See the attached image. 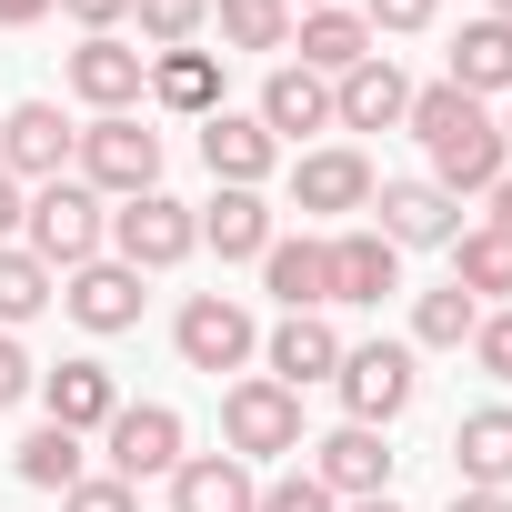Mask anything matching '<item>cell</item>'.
Returning a JSON list of instances; mask_svg holds the SVG:
<instances>
[{
    "label": "cell",
    "instance_id": "6da1fadb",
    "mask_svg": "<svg viewBox=\"0 0 512 512\" xmlns=\"http://www.w3.org/2000/svg\"><path fill=\"white\" fill-rule=\"evenodd\" d=\"M412 131H422V151H432V191H492L502 171H512V151H502V121L472 101V91H452V81H432V91H412V111H402Z\"/></svg>",
    "mask_w": 512,
    "mask_h": 512
},
{
    "label": "cell",
    "instance_id": "7a4b0ae2",
    "mask_svg": "<svg viewBox=\"0 0 512 512\" xmlns=\"http://www.w3.org/2000/svg\"><path fill=\"white\" fill-rule=\"evenodd\" d=\"M71 181H91L101 201H141L161 191V131L141 111H101L81 141H71Z\"/></svg>",
    "mask_w": 512,
    "mask_h": 512
},
{
    "label": "cell",
    "instance_id": "3957f363",
    "mask_svg": "<svg viewBox=\"0 0 512 512\" xmlns=\"http://www.w3.org/2000/svg\"><path fill=\"white\" fill-rule=\"evenodd\" d=\"M221 452H231V462H282V452H302V392H282L272 372L231 382V392H221Z\"/></svg>",
    "mask_w": 512,
    "mask_h": 512
},
{
    "label": "cell",
    "instance_id": "277c9868",
    "mask_svg": "<svg viewBox=\"0 0 512 512\" xmlns=\"http://www.w3.org/2000/svg\"><path fill=\"white\" fill-rule=\"evenodd\" d=\"M101 221H111V211H101L91 181H41L31 211H21V231H31L21 251H41L51 272H81V262H101Z\"/></svg>",
    "mask_w": 512,
    "mask_h": 512
},
{
    "label": "cell",
    "instance_id": "5b68a950",
    "mask_svg": "<svg viewBox=\"0 0 512 512\" xmlns=\"http://www.w3.org/2000/svg\"><path fill=\"white\" fill-rule=\"evenodd\" d=\"M332 382H342V412H352V422H372V432H382V422H402V412H412V392H422L412 342H352Z\"/></svg>",
    "mask_w": 512,
    "mask_h": 512
},
{
    "label": "cell",
    "instance_id": "8992f818",
    "mask_svg": "<svg viewBox=\"0 0 512 512\" xmlns=\"http://www.w3.org/2000/svg\"><path fill=\"white\" fill-rule=\"evenodd\" d=\"M111 241H121L131 272H171V262H191V251H201V211L171 201V191H141V201L111 211Z\"/></svg>",
    "mask_w": 512,
    "mask_h": 512
},
{
    "label": "cell",
    "instance_id": "52a82bcc",
    "mask_svg": "<svg viewBox=\"0 0 512 512\" xmlns=\"http://www.w3.org/2000/svg\"><path fill=\"white\" fill-rule=\"evenodd\" d=\"M171 342H181V362H191V372H211V382H221V372H241L251 352H262V332H251V312H241L231 292H191V302H181V322H171Z\"/></svg>",
    "mask_w": 512,
    "mask_h": 512
},
{
    "label": "cell",
    "instance_id": "ba28073f",
    "mask_svg": "<svg viewBox=\"0 0 512 512\" xmlns=\"http://www.w3.org/2000/svg\"><path fill=\"white\" fill-rule=\"evenodd\" d=\"M101 432H111V482L141 492V482H171L181 472V412L171 402H121Z\"/></svg>",
    "mask_w": 512,
    "mask_h": 512
},
{
    "label": "cell",
    "instance_id": "9c48e42d",
    "mask_svg": "<svg viewBox=\"0 0 512 512\" xmlns=\"http://www.w3.org/2000/svg\"><path fill=\"white\" fill-rule=\"evenodd\" d=\"M392 442L372 432V422H342V432H322L312 442V482L332 492V502H372V492H392Z\"/></svg>",
    "mask_w": 512,
    "mask_h": 512
},
{
    "label": "cell",
    "instance_id": "30bf717a",
    "mask_svg": "<svg viewBox=\"0 0 512 512\" xmlns=\"http://www.w3.org/2000/svg\"><path fill=\"white\" fill-rule=\"evenodd\" d=\"M71 121H61V101H21V111H0V171L11 181H61L71 171Z\"/></svg>",
    "mask_w": 512,
    "mask_h": 512
},
{
    "label": "cell",
    "instance_id": "8fae6325",
    "mask_svg": "<svg viewBox=\"0 0 512 512\" xmlns=\"http://www.w3.org/2000/svg\"><path fill=\"white\" fill-rule=\"evenodd\" d=\"M292 211H312V221H332V211H372V161H362L352 141L302 151V161H292Z\"/></svg>",
    "mask_w": 512,
    "mask_h": 512
},
{
    "label": "cell",
    "instance_id": "7c38bea8",
    "mask_svg": "<svg viewBox=\"0 0 512 512\" xmlns=\"http://www.w3.org/2000/svg\"><path fill=\"white\" fill-rule=\"evenodd\" d=\"M372 231L392 241V251H422V241H452L462 231V201L452 191H432V181H372Z\"/></svg>",
    "mask_w": 512,
    "mask_h": 512
},
{
    "label": "cell",
    "instance_id": "4fadbf2b",
    "mask_svg": "<svg viewBox=\"0 0 512 512\" xmlns=\"http://www.w3.org/2000/svg\"><path fill=\"white\" fill-rule=\"evenodd\" d=\"M61 312L111 342V332L141 322V272H131V262H81V272H61Z\"/></svg>",
    "mask_w": 512,
    "mask_h": 512
},
{
    "label": "cell",
    "instance_id": "5bb4252c",
    "mask_svg": "<svg viewBox=\"0 0 512 512\" xmlns=\"http://www.w3.org/2000/svg\"><path fill=\"white\" fill-rule=\"evenodd\" d=\"M201 161H211V181H221V191H262V181H272V161H282V141L251 121V111H211V121H201Z\"/></svg>",
    "mask_w": 512,
    "mask_h": 512
},
{
    "label": "cell",
    "instance_id": "9a60e30c",
    "mask_svg": "<svg viewBox=\"0 0 512 512\" xmlns=\"http://www.w3.org/2000/svg\"><path fill=\"white\" fill-rule=\"evenodd\" d=\"M71 91H81L91 111H131V101L151 91V51H131L121 31H101V41L71 51Z\"/></svg>",
    "mask_w": 512,
    "mask_h": 512
},
{
    "label": "cell",
    "instance_id": "2e32d148",
    "mask_svg": "<svg viewBox=\"0 0 512 512\" xmlns=\"http://www.w3.org/2000/svg\"><path fill=\"white\" fill-rule=\"evenodd\" d=\"M342 352H352V342H342L322 312H282V332L262 342V362H272V382H282V392H302V382H332V372H342Z\"/></svg>",
    "mask_w": 512,
    "mask_h": 512
},
{
    "label": "cell",
    "instance_id": "e0dca14e",
    "mask_svg": "<svg viewBox=\"0 0 512 512\" xmlns=\"http://www.w3.org/2000/svg\"><path fill=\"white\" fill-rule=\"evenodd\" d=\"M171 512H262V482H251V462H231V452H181Z\"/></svg>",
    "mask_w": 512,
    "mask_h": 512
},
{
    "label": "cell",
    "instance_id": "ac0fdd59",
    "mask_svg": "<svg viewBox=\"0 0 512 512\" xmlns=\"http://www.w3.org/2000/svg\"><path fill=\"white\" fill-rule=\"evenodd\" d=\"M402 111H412V81L392 71V51H372L362 71L332 81V121H342V131H392Z\"/></svg>",
    "mask_w": 512,
    "mask_h": 512
},
{
    "label": "cell",
    "instance_id": "d6986e66",
    "mask_svg": "<svg viewBox=\"0 0 512 512\" xmlns=\"http://www.w3.org/2000/svg\"><path fill=\"white\" fill-rule=\"evenodd\" d=\"M292 51H302L312 81H342V71L372 61V21H362V11H302V21H292Z\"/></svg>",
    "mask_w": 512,
    "mask_h": 512
},
{
    "label": "cell",
    "instance_id": "ffe728a7",
    "mask_svg": "<svg viewBox=\"0 0 512 512\" xmlns=\"http://www.w3.org/2000/svg\"><path fill=\"white\" fill-rule=\"evenodd\" d=\"M41 402H51V422L61 432H101L111 412H121V382H111V362H61V372H41Z\"/></svg>",
    "mask_w": 512,
    "mask_h": 512
},
{
    "label": "cell",
    "instance_id": "44dd1931",
    "mask_svg": "<svg viewBox=\"0 0 512 512\" xmlns=\"http://www.w3.org/2000/svg\"><path fill=\"white\" fill-rule=\"evenodd\" d=\"M262 282H272V302L282 312H332V241H272L262 251Z\"/></svg>",
    "mask_w": 512,
    "mask_h": 512
},
{
    "label": "cell",
    "instance_id": "7402d4cb",
    "mask_svg": "<svg viewBox=\"0 0 512 512\" xmlns=\"http://www.w3.org/2000/svg\"><path fill=\"white\" fill-rule=\"evenodd\" d=\"M251 121H262L272 141H302V131H332V81H312L302 61H282V71L262 81V111H251Z\"/></svg>",
    "mask_w": 512,
    "mask_h": 512
},
{
    "label": "cell",
    "instance_id": "603a6c76",
    "mask_svg": "<svg viewBox=\"0 0 512 512\" xmlns=\"http://www.w3.org/2000/svg\"><path fill=\"white\" fill-rule=\"evenodd\" d=\"M201 241L221 251V262H262V251H272L282 231H272V201H262V191H211V211H201Z\"/></svg>",
    "mask_w": 512,
    "mask_h": 512
},
{
    "label": "cell",
    "instance_id": "cb8c5ba5",
    "mask_svg": "<svg viewBox=\"0 0 512 512\" xmlns=\"http://www.w3.org/2000/svg\"><path fill=\"white\" fill-rule=\"evenodd\" d=\"M452 462H462V492H502V482H512V412H502V402L462 412V432H452Z\"/></svg>",
    "mask_w": 512,
    "mask_h": 512
},
{
    "label": "cell",
    "instance_id": "d4e9b609",
    "mask_svg": "<svg viewBox=\"0 0 512 512\" xmlns=\"http://www.w3.org/2000/svg\"><path fill=\"white\" fill-rule=\"evenodd\" d=\"M382 292H402V251L382 231H342L332 241V302H382Z\"/></svg>",
    "mask_w": 512,
    "mask_h": 512
},
{
    "label": "cell",
    "instance_id": "484cf974",
    "mask_svg": "<svg viewBox=\"0 0 512 512\" xmlns=\"http://www.w3.org/2000/svg\"><path fill=\"white\" fill-rule=\"evenodd\" d=\"M452 91H472V101H492V91H512V21H462V41H452Z\"/></svg>",
    "mask_w": 512,
    "mask_h": 512
},
{
    "label": "cell",
    "instance_id": "4316f807",
    "mask_svg": "<svg viewBox=\"0 0 512 512\" xmlns=\"http://www.w3.org/2000/svg\"><path fill=\"white\" fill-rule=\"evenodd\" d=\"M151 101L211 121V111H221V61H211V51H151Z\"/></svg>",
    "mask_w": 512,
    "mask_h": 512
},
{
    "label": "cell",
    "instance_id": "83f0119b",
    "mask_svg": "<svg viewBox=\"0 0 512 512\" xmlns=\"http://www.w3.org/2000/svg\"><path fill=\"white\" fill-rule=\"evenodd\" d=\"M61 302V272L41 262V251H21V241H0V332H21L31 312H51Z\"/></svg>",
    "mask_w": 512,
    "mask_h": 512
},
{
    "label": "cell",
    "instance_id": "f1b7e54d",
    "mask_svg": "<svg viewBox=\"0 0 512 512\" xmlns=\"http://www.w3.org/2000/svg\"><path fill=\"white\" fill-rule=\"evenodd\" d=\"M452 282L472 302H512V241L482 221V231H452Z\"/></svg>",
    "mask_w": 512,
    "mask_h": 512
},
{
    "label": "cell",
    "instance_id": "f546056e",
    "mask_svg": "<svg viewBox=\"0 0 512 512\" xmlns=\"http://www.w3.org/2000/svg\"><path fill=\"white\" fill-rule=\"evenodd\" d=\"M472 332H482V302H472L462 282H442V292L412 302V342H422V352H462Z\"/></svg>",
    "mask_w": 512,
    "mask_h": 512
},
{
    "label": "cell",
    "instance_id": "4dcf8cb0",
    "mask_svg": "<svg viewBox=\"0 0 512 512\" xmlns=\"http://www.w3.org/2000/svg\"><path fill=\"white\" fill-rule=\"evenodd\" d=\"M231 51H292V0H211Z\"/></svg>",
    "mask_w": 512,
    "mask_h": 512
},
{
    "label": "cell",
    "instance_id": "1f68e13d",
    "mask_svg": "<svg viewBox=\"0 0 512 512\" xmlns=\"http://www.w3.org/2000/svg\"><path fill=\"white\" fill-rule=\"evenodd\" d=\"M11 462H21V482H41V492H71V482H81V432L41 422V432H31V442L11 452Z\"/></svg>",
    "mask_w": 512,
    "mask_h": 512
},
{
    "label": "cell",
    "instance_id": "d6a6232c",
    "mask_svg": "<svg viewBox=\"0 0 512 512\" xmlns=\"http://www.w3.org/2000/svg\"><path fill=\"white\" fill-rule=\"evenodd\" d=\"M131 21H141L151 51H191V31L211 21V0H131Z\"/></svg>",
    "mask_w": 512,
    "mask_h": 512
},
{
    "label": "cell",
    "instance_id": "836d02e7",
    "mask_svg": "<svg viewBox=\"0 0 512 512\" xmlns=\"http://www.w3.org/2000/svg\"><path fill=\"white\" fill-rule=\"evenodd\" d=\"M61 512H141V492H131V482H111V472H81V482L61 492Z\"/></svg>",
    "mask_w": 512,
    "mask_h": 512
},
{
    "label": "cell",
    "instance_id": "e575fe53",
    "mask_svg": "<svg viewBox=\"0 0 512 512\" xmlns=\"http://www.w3.org/2000/svg\"><path fill=\"white\" fill-rule=\"evenodd\" d=\"M262 512H342L312 472H282V482H262Z\"/></svg>",
    "mask_w": 512,
    "mask_h": 512
},
{
    "label": "cell",
    "instance_id": "d590c367",
    "mask_svg": "<svg viewBox=\"0 0 512 512\" xmlns=\"http://www.w3.org/2000/svg\"><path fill=\"white\" fill-rule=\"evenodd\" d=\"M472 362H482L492 382H512V302H502V312H482V332H472Z\"/></svg>",
    "mask_w": 512,
    "mask_h": 512
},
{
    "label": "cell",
    "instance_id": "8d00e7d4",
    "mask_svg": "<svg viewBox=\"0 0 512 512\" xmlns=\"http://www.w3.org/2000/svg\"><path fill=\"white\" fill-rule=\"evenodd\" d=\"M432 11H442V0H362L372 41H382V31H432Z\"/></svg>",
    "mask_w": 512,
    "mask_h": 512
},
{
    "label": "cell",
    "instance_id": "74e56055",
    "mask_svg": "<svg viewBox=\"0 0 512 512\" xmlns=\"http://www.w3.org/2000/svg\"><path fill=\"white\" fill-rule=\"evenodd\" d=\"M21 392H41V362L21 352V332H0V412H11Z\"/></svg>",
    "mask_w": 512,
    "mask_h": 512
},
{
    "label": "cell",
    "instance_id": "f35d334b",
    "mask_svg": "<svg viewBox=\"0 0 512 512\" xmlns=\"http://www.w3.org/2000/svg\"><path fill=\"white\" fill-rule=\"evenodd\" d=\"M61 11H71V21L101 41V31H121V21H131V0H61Z\"/></svg>",
    "mask_w": 512,
    "mask_h": 512
},
{
    "label": "cell",
    "instance_id": "ab89813d",
    "mask_svg": "<svg viewBox=\"0 0 512 512\" xmlns=\"http://www.w3.org/2000/svg\"><path fill=\"white\" fill-rule=\"evenodd\" d=\"M21 211H31V191H21L11 171H0V241H11V231H21Z\"/></svg>",
    "mask_w": 512,
    "mask_h": 512
},
{
    "label": "cell",
    "instance_id": "60d3db41",
    "mask_svg": "<svg viewBox=\"0 0 512 512\" xmlns=\"http://www.w3.org/2000/svg\"><path fill=\"white\" fill-rule=\"evenodd\" d=\"M482 201H492V231H502V241H512V171H502V181H492V191H482Z\"/></svg>",
    "mask_w": 512,
    "mask_h": 512
},
{
    "label": "cell",
    "instance_id": "b9f144b4",
    "mask_svg": "<svg viewBox=\"0 0 512 512\" xmlns=\"http://www.w3.org/2000/svg\"><path fill=\"white\" fill-rule=\"evenodd\" d=\"M41 11H51V0H0V31H31Z\"/></svg>",
    "mask_w": 512,
    "mask_h": 512
},
{
    "label": "cell",
    "instance_id": "7bdbcfd3",
    "mask_svg": "<svg viewBox=\"0 0 512 512\" xmlns=\"http://www.w3.org/2000/svg\"><path fill=\"white\" fill-rule=\"evenodd\" d=\"M452 512H512V492H452Z\"/></svg>",
    "mask_w": 512,
    "mask_h": 512
},
{
    "label": "cell",
    "instance_id": "ee69618b",
    "mask_svg": "<svg viewBox=\"0 0 512 512\" xmlns=\"http://www.w3.org/2000/svg\"><path fill=\"white\" fill-rule=\"evenodd\" d=\"M352 512H402V502H392V492H372V502H352Z\"/></svg>",
    "mask_w": 512,
    "mask_h": 512
},
{
    "label": "cell",
    "instance_id": "f6af8a7d",
    "mask_svg": "<svg viewBox=\"0 0 512 512\" xmlns=\"http://www.w3.org/2000/svg\"><path fill=\"white\" fill-rule=\"evenodd\" d=\"M292 11H342V0H292Z\"/></svg>",
    "mask_w": 512,
    "mask_h": 512
},
{
    "label": "cell",
    "instance_id": "bcb514c9",
    "mask_svg": "<svg viewBox=\"0 0 512 512\" xmlns=\"http://www.w3.org/2000/svg\"><path fill=\"white\" fill-rule=\"evenodd\" d=\"M492 21H512V0H492Z\"/></svg>",
    "mask_w": 512,
    "mask_h": 512
},
{
    "label": "cell",
    "instance_id": "7dc6e473",
    "mask_svg": "<svg viewBox=\"0 0 512 512\" xmlns=\"http://www.w3.org/2000/svg\"><path fill=\"white\" fill-rule=\"evenodd\" d=\"M502 151H512V111H502Z\"/></svg>",
    "mask_w": 512,
    "mask_h": 512
}]
</instances>
